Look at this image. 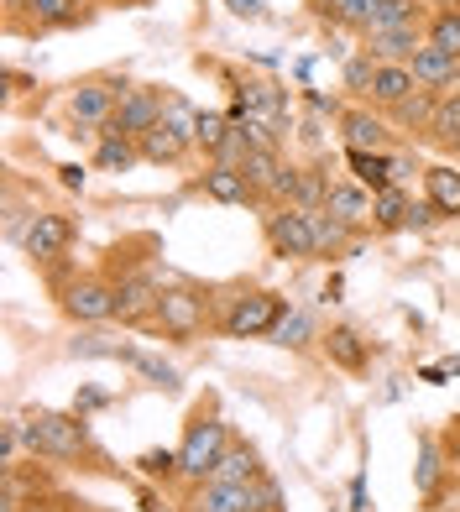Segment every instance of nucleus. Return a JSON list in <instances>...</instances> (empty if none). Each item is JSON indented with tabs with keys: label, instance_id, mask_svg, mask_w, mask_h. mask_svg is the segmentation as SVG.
Here are the masks:
<instances>
[{
	"label": "nucleus",
	"instance_id": "f257e3e1",
	"mask_svg": "<svg viewBox=\"0 0 460 512\" xmlns=\"http://www.w3.org/2000/svg\"><path fill=\"white\" fill-rule=\"evenodd\" d=\"M27 450L42 455V460H84V455H95V439H89V424H84V413H53V408H37L27 424Z\"/></svg>",
	"mask_w": 460,
	"mask_h": 512
},
{
	"label": "nucleus",
	"instance_id": "f03ea898",
	"mask_svg": "<svg viewBox=\"0 0 460 512\" xmlns=\"http://www.w3.org/2000/svg\"><path fill=\"white\" fill-rule=\"evenodd\" d=\"M225 445H230V424L210 408V413H194L189 418V429H183V445H178V471L189 476L194 486H204L215 476V465H220V455H225Z\"/></svg>",
	"mask_w": 460,
	"mask_h": 512
},
{
	"label": "nucleus",
	"instance_id": "7ed1b4c3",
	"mask_svg": "<svg viewBox=\"0 0 460 512\" xmlns=\"http://www.w3.org/2000/svg\"><path fill=\"white\" fill-rule=\"evenodd\" d=\"M288 314V298L272 293V288H246L236 298H225V314H220V335L230 340H262L278 330V319Z\"/></svg>",
	"mask_w": 460,
	"mask_h": 512
},
{
	"label": "nucleus",
	"instance_id": "20e7f679",
	"mask_svg": "<svg viewBox=\"0 0 460 512\" xmlns=\"http://www.w3.org/2000/svg\"><path fill=\"white\" fill-rule=\"evenodd\" d=\"M163 110H168L163 89H157V84H136V89H126V95H121V105H115L110 126L100 136H131V142H142L152 126H163Z\"/></svg>",
	"mask_w": 460,
	"mask_h": 512
},
{
	"label": "nucleus",
	"instance_id": "39448f33",
	"mask_svg": "<svg viewBox=\"0 0 460 512\" xmlns=\"http://www.w3.org/2000/svg\"><path fill=\"white\" fill-rule=\"evenodd\" d=\"M152 324H163V335H173V340H194L204 324H210V298H204L199 288H183V283L163 288Z\"/></svg>",
	"mask_w": 460,
	"mask_h": 512
},
{
	"label": "nucleus",
	"instance_id": "423d86ee",
	"mask_svg": "<svg viewBox=\"0 0 460 512\" xmlns=\"http://www.w3.org/2000/svg\"><path fill=\"white\" fill-rule=\"evenodd\" d=\"M267 246H272V256H283V262H309V256H319L309 209H293V204L272 209L267 215Z\"/></svg>",
	"mask_w": 460,
	"mask_h": 512
},
{
	"label": "nucleus",
	"instance_id": "0eeeda50",
	"mask_svg": "<svg viewBox=\"0 0 460 512\" xmlns=\"http://www.w3.org/2000/svg\"><path fill=\"white\" fill-rule=\"evenodd\" d=\"M121 95H126V84H115V79H84L74 95H68V115H74V136H84V131H105L110 126V115H115V105H121Z\"/></svg>",
	"mask_w": 460,
	"mask_h": 512
},
{
	"label": "nucleus",
	"instance_id": "6e6552de",
	"mask_svg": "<svg viewBox=\"0 0 460 512\" xmlns=\"http://www.w3.org/2000/svg\"><path fill=\"white\" fill-rule=\"evenodd\" d=\"M63 314L79 324H105L115 319V283L110 277H74L63 293Z\"/></svg>",
	"mask_w": 460,
	"mask_h": 512
},
{
	"label": "nucleus",
	"instance_id": "1a4fd4ad",
	"mask_svg": "<svg viewBox=\"0 0 460 512\" xmlns=\"http://www.w3.org/2000/svg\"><path fill=\"white\" fill-rule=\"evenodd\" d=\"M21 246H27L32 262H53V256H63L74 246V220L58 215V209H37L27 220V230H21Z\"/></svg>",
	"mask_w": 460,
	"mask_h": 512
},
{
	"label": "nucleus",
	"instance_id": "9d476101",
	"mask_svg": "<svg viewBox=\"0 0 460 512\" xmlns=\"http://www.w3.org/2000/svg\"><path fill=\"white\" fill-rule=\"evenodd\" d=\"M157 298H163V283L152 272H131L115 283V319L121 324H142L157 314Z\"/></svg>",
	"mask_w": 460,
	"mask_h": 512
},
{
	"label": "nucleus",
	"instance_id": "9b49d317",
	"mask_svg": "<svg viewBox=\"0 0 460 512\" xmlns=\"http://www.w3.org/2000/svg\"><path fill=\"white\" fill-rule=\"evenodd\" d=\"M194 189H199L204 199H215V204H262L257 189H251V178H246L241 168H230V162H210V168L199 173Z\"/></svg>",
	"mask_w": 460,
	"mask_h": 512
},
{
	"label": "nucleus",
	"instance_id": "f8f14e48",
	"mask_svg": "<svg viewBox=\"0 0 460 512\" xmlns=\"http://www.w3.org/2000/svg\"><path fill=\"white\" fill-rule=\"evenodd\" d=\"M340 136L345 152H393V131L372 110H340Z\"/></svg>",
	"mask_w": 460,
	"mask_h": 512
},
{
	"label": "nucleus",
	"instance_id": "ddd939ff",
	"mask_svg": "<svg viewBox=\"0 0 460 512\" xmlns=\"http://www.w3.org/2000/svg\"><path fill=\"white\" fill-rule=\"evenodd\" d=\"M408 68H413V79H419L424 89H440V95H450V89L460 84V58H450V53H440V48H424L408 58Z\"/></svg>",
	"mask_w": 460,
	"mask_h": 512
},
{
	"label": "nucleus",
	"instance_id": "4468645a",
	"mask_svg": "<svg viewBox=\"0 0 460 512\" xmlns=\"http://www.w3.org/2000/svg\"><path fill=\"white\" fill-rule=\"evenodd\" d=\"M325 209H330V215H335L340 225H351V230H356V225L372 220V194H366L356 178H335V183H330Z\"/></svg>",
	"mask_w": 460,
	"mask_h": 512
},
{
	"label": "nucleus",
	"instance_id": "2eb2a0df",
	"mask_svg": "<svg viewBox=\"0 0 460 512\" xmlns=\"http://www.w3.org/2000/svg\"><path fill=\"white\" fill-rule=\"evenodd\" d=\"M419 48H424L419 27H377V32H366V53H372L377 63H408Z\"/></svg>",
	"mask_w": 460,
	"mask_h": 512
},
{
	"label": "nucleus",
	"instance_id": "dca6fc26",
	"mask_svg": "<svg viewBox=\"0 0 460 512\" xmlns=\"http://www.w3.org/2000/svg\"><path fill=\"white\" fill-rule=\"evenodd\" d=\"M194 512H257V492L236 481H204L194 492Z\"/></svg>",
	"mask_w": 460,
	"mask_h": 512
},
{
	"label": "nucleus",
	"instance_id": "f3484780",
	"mask_svg": "<svg viewBox=\"0 0 460 512\" xmlns=\"http://www.w3.org/2000/svg\"><path fill=\"white\" fill-rule=\"evenodd\" d=\"M424 199L440 209L445 220H460V168H450V162L424 168Z\"/></svg>",
	"mask_w": 460,
	"mask_h": 512
},
{
	"label": "nucleus",
	"instance_id": "a211bd4d",
	"mask_svg": "<svg viewBox=\"0 0 460 512\" xmlns=\"http://www.w3.org/2000/svg\"><path fill=\"white\" fill-rule=\"evenodd\" d=\"M241 173L251 178V189H257L262 204H272V189H278V178H283V157L278 147H251L246 162H241Z\"/></svg>",
	"mask_w": 460,
	"mask_h": 512
},
{
	"label": "nucleus",
	"instance_id": "6ab92c4d",
	"mask_svg": "<svg viewBox=\"0 0 460 512\" xmlns=\"http://www.w3.org/2000/svg\"><path fill=\"white\" fill-rule=\"evenodd\" d=\"M413 89H419V79H413V68L408 63H377V79H372V100L377 105H403Z\"/></svg>",
	"mask_w": 460,
	"mask_h": 512
},
{
	"label": "nucleus",
	"instance_id": "aec40b11",
	"mask_svg": "<svg viewBox=\"0 0 460 512\" xmlns=\"http://www.w3.org/2000/svg\"><path fill=\"white\" fill-rule=\"evenodd\" d=\"M345 168H351V178L361 183L366 194L393 189V168H387V152H345Z\"/></svg>",
	"mask_w": 460,
	"mask_h": 512
},
{
	"label": "nucleus",
	"instance_id": "412c9836",
	"mask_svg": "<svg viewBox=\"0 0 460 512\" xmlns=\"http://www.w3.org/2000/svg\"><path fill=\"white\" fill-rule=\"evenodd\" d=\"M257 476H262V460H257V450H251V445H236V439H230L210 481H236V486H251Z\"/></svg>",
	"mask_w": 460,
	"mask_h": 512
},
{
	"label": "nucleus",
	"instance_id": "4be33fe9",
	"mask_svg": "<svg viewBox=\"0 0 460 512\" xmlns=\"http://www.w3.org/2000/svg\"><path fill=\"white\" fill-rule=\"evenodd\" d=\"M408 215H413V199H408L403 183L372 194V225H377V230H408Z\"/></svg>",
	"mask_w": 460,
	"mask_h": 512
},
{
	"label": "nucleus",
	"instance_id": "5701e85b",
	"mask_svg": "<svg viewBox=\"0 0 460 512\" xmlns=\"http://www.w3.org/2000/svg\"><path fill=\"white\" fill-rule=\"evenodd\" d=\"M325 351H330V361L340 366V371H366V340L351 330V324H335V330L325 335Z\"/></svg>",
	"mask_w": 460,
	"mask_h": 512
},
{
	"label": "nucleus",
	"instance_id": "b1692460",
	"mask_svg": "<svg viewBox=\"0 0 460 512\" xmlns=\"http://www.w3.org/2000/svg\"><path fill=\"white\" fill-rule=\"evenodd\" d=\"M434 110H440V89H424V84H419L403 105H393V121H398L403 131H429V126H434Z\"/></svg>",
	"mask_w": 460,
	"mask_h": 512
},
{
	"label": "nucleus",
	"instance_id": "393cba45",
	"mask_svg": "<svg viewBox=\"0 0 460 512\" xmlns=\"http://www.w3.org/2000/svg\"><path fill=\"white\" fill-rule=\"evenodd\" d=\"M330 162H314V168H298V189H293V209H325L330 199Z\"/></svg>",
	"mask_w": 460,
	"mask_h": 512
},
{
	"label": "nucleus",
	"instance_id": "a878e982",
	"mask_svg": "<svg viewBox=\"0 0 460 512\" xmlns=\"http://www.w3.org/2000/svg\"><path fill=\"white\" fill-rule=\"evenodd\" d=\"M440 476H445L440 445H434V434H419V465H413V486H419L424 502H434V492H440Z\"/></svg>",
	"mask_w": 460,
	"mask_h": 512
},
{
	"label": "nucleus",
	"instance_id": "bb28decb",
	"mask_svg": "<svg viewBox=\"0 0 460 512\" xmlns=\"http://www.w3.org/2000/svg\"><path fill=\"white\" fill-rule=\"evenodd\" d=\"M131 371H136V377H147L152 387H163V392H178V371L163 361V356H147L142 351V345H126V356H121Z\"/></svg>",
	"mask_w": 460,
	"mask_h": 512
},
{
	"label": "nucleus",
	"instance_id": "cd10ccee",
	"mask_svg": "<svg viewBox=\"0 0 460 512\" xmlns=\"http://www.w3.org/2000/svg\"><path fill=\"white\" fill-rule=\"evenodd\" d=\"M136 152H142V162H157V168H163V162H183V157H189V142H178L168 126H152L142 142H136Z\"/></svg>",
	"mask_w": 460,
	"mask_h": 512
},
{
	"label": "nucleus",
	"instance_id": "c85d7f7f",
	"mask_svg": "<svg viewBox=\"0 0 460 512\" xmlns=\"http://www.w3.org/2000/svg\"><path fill=\"white\" fill-rule=\"evenodd\" d=\"M142 162V152H136L131 136H100V147H95V168L100 173H126Z\"/></svg>",
	"mask_w": 460,
	"mask_h": 512
},
{
	"label": "nucleus",
	"instance_id": "c756f323",
	"mask_svg": "<svg viewBox=\"0 0 460 512\" xmlns=\"http://www.w3.org/2000/svg\"><path fill=\"white\" fill-rule=\"evenodd\" d=\"M309 220H314V241H319V256H340L345 246H351L356 230L351 225H340L330 209H309Z\"/></svg>",
	"mask_w": 460,
	"mask_h": 512
},
{
	"label": "nucleus",
	"instance_id": "7c9ffc66",
	"mask_svg": "<svg viewBox=\"0 0 460 512\" xmlns=\"http://www.w3.org/2000/svg\"><path fill=\"white\" fill-rule=\"evenodd\" d=\"M267 340L288 345V351H304V345L314 340V314H309V309H288V314L278 319V330H272Z\"/></svg>",
	"mask_w": 460,
	"mask_h": 512
},
{
	"label": "nucleus",
	"instance_id": "2f4dec72",
	"mask_svg": "<svg viewBox=\"0 0 460 512\" xmlns=\"http://www.w3.org/2000/svg\"><path fill=\"white\" fill-rule=\"evenodd\" d=\"M424 42H429V48H440V53H450V58H460V11H434Z\"/></svg>",
	"mask_w": 460,
	"mask_h": 512
},
{
	"label": "nucleus",
	"instance_id": "473e14b6",
	"mask_svg": "<svg viewBox=\"0 0 460 512\" xmlns=\"http://www.w3.org/2000/svg\"><path fill=\"white\" fill-rule=\"evenodd\" d=\"M163 126H168V131L178 136V142H189V147L199 142V110H194V105H183L178 95H168V110H163Z\"/></svg>",
	"mask_w": 460,
	"mask_h": 512
},
{
	"label": "nucleus",
	"instance_id": "72a5a7b5",
	"mask_svg": "<svg viewBox=\"0 0 460 512\" xmlns=\"http://www.w3.org/2000/svg\"><path fill=\"white\" fill-rule=\"evenodd\" d=\"M68 356H79V361H121V356H126V340H110V335H79L74 345H68Z\"/></svg>",
	"mask_w": 460,
	"mask_h": 512
},
{
	"label": "nucleus",
	"instance_id": "f704fd0d",
	"mask_svg": "<svg viewBox=\"0 0 460 512\" xmlns=\"http://www.w3.org/2000/svg\"><path fill=\"white\" fill-rule=\"evenodd\" d=\"M27 11L37 16V27H74V21H84L79 0H32Z\"/></svg>",
	"mask_w": 460,
	"mask_h": 512
},
{
	"label": "nucleus",
	"instance_id": "c9c22d12",
	"mask_svg": "<svg viewBox=\"0 0 460 512\" xmlns=\"http://www.w3.org/2000/svg\"><path fill=\"white\" fill-rule=\"evenodd\" d=\"M340 79H345V89H351V95H372V79H377V58L372 53H351L345 58V68H340Z\"/></svg>",
	"mask_w": 460,
	"mask_h": 512
},
{
	"label": "nucleus",
	"instance_id": "e433bc0d",
	"mask_svg": "<svg viewBox=\"0 0 460 512\" xmlns=\"http://www.w3.org/2000/svg\"><path fill=\"white\" fill-rule=\"evenodd\" d=\"M377 27H419V6L413 0H377V16L366 32H377Z\"/></svg>",
	"mask_w": 460,
	"mask_h": 512
},
{
	"label": "nucleus",
	"instance_id": "4c0bfd02",
	"mask_svg": "<svg viewBox=\"0 0 460 512\" xmlns=\"http://www.w3.org/2000/svg\"><path fill=\"white\" fill-rule=\"evenodd\" d=\"M230 126H236V121H230V115H220V110H199V142H194V147H204V152L215 157V152L225 147Z\"/></svg>",
	"mask_w": 460,
	"mask_h": 512
},
{
	"label": "nucleus",
	"instance_id": "58836bf2",
	"mask_svg": "<svg viewBox=\"0 0 460 512\" xmlns=\"http://www.w3.org/2000/svg\"><path fill=\"white\" fill-rule=\"evenodd\" d=\"M429 136H434V142H455V136H460V95H440V110H434Z\"/></svg>",
	"mask_w": 460,
	"mask_h": 512
},
{
	"label": "nucleus",
	"instance_id": "ea45409f",
	"mask_svg": "<svg viewBox=\"0 0 460 512\" xmlns=\"http://www.w3.org/2000/svg\"><path fill=\"white\" fill-rule=\"evenodd\" d=\"M136 471L152 476V481H173V476H183V471H178V450H147V455H136Z\"/></svg>",
	"mask_w": 460,
	"mask_h": 512
},
{
	"label": "nucleus",
	"instance_id": "a19ab883",
	"mask_svg": "<svg viewBox=\"0 0 460 512\" xmlns=\"http://www.w3.org/2000/svg\"><path fill=\"white\" fill-rule=\"evenodd\" d=\"M21 439H27V429H21V418H6V424H0V471H11V465H16Z\"/></svg>",
	"mask_w": 460,
	"mask_h": 512
},
{
	"label": "nucleus",
	"instance_id": "79ce46f5",
	"mask_svg": "<svg viewBox=\"0 0 460 512\" xmlns=\"http://www.w3.org/2000/svg\"><path fill=\"white\" fill-rule=\"evenodd\" d=\"M251 492H257V512H288V507H283V486L272 481L267 471H262L257 481H251Z\"/></svg>",
	"mask_w": 460,
	"mask_h": 512
},
{
	"label": "nucleus",
	"instance_id": "37998d69",
	"mask_svg": "<svg viewBox=\"0 0 460 512\" xmlns=\"http://www.w3.org/2000/svg\"><path fill=\"white\" fill-rule=\"evenodd\" d=\"M445 215H440V209H434L429 199H419V204H413V215H408V230H434V225H440Z\"/></svg>",
	"mask_w": 460,
	"mask_h": 512
},
{
	"label": "nucleus",
	"instance_id": "c03bdc74",
	"mask_svg": "<svg viewBox=\"0 0 460 512\" xmlns=\"http://www.w3.org/2000/svg\"><path fill=\"white\" fill-rule=\"evenodd\" d=\"M387 168H393V183H408L413 173H419V157H408V152H387Z\"/></svg>",
	"mask_w": 460,
	"mask_h": 512
},
{
	"label": "nucleus",
	"instance_id": "a18cd8bd",
	"mask_svg": "<svg viewBox=\"0 0 460 512\" xmlns=\"http://www.w3.org/2000/svg\"><path fill=\"white\" fill-rule=\"evenodd\" d=\"M225 6L236 11V16H246V21H257V16L267 11V0H225Z\"/></svg>",
	"mask_w": 460,
	"mask_h": 512
},
{
	"label": "nucleus",
	"instance_id": "49530a36",
	"mask_svg": "<svg viewBox=\"0 0 460 512\" xmlns=\"http://www.w3.org/2000/svg\"><path fill=\"white\" fill-rule=\"evenodd\" d=\"M58 178H63V189H84V168H79V162H63Z\"/></svg>",
	"mask_w": 460,
	"mask_h": 512
},
{
	"label": "nucleus",
	"instance_id": "de8ad7c7",
	"mask_svg": "<svg viewBox=\"0 0 460 512\" xmlns=\"http://www.w3.org/2000/svg\"><path fill=\"white\" fill-rule=\"evenodd\" d=\"M110 398L105 392H79V403H74V413H89V408H105Z\"/></svg>",
	"mask_w": 460,
	"mask_h": 512
},
{
	"label": "nucleus",
	"instance_id": "09e8293b",
	"mask_svg": "<svg viewBox=\"0 0 460 512\" xmlns=\"http://www.w3.org/2000/svg\"><path fill=\"white\" fill-rule=\"evenodd\" d=\"M351 512H366V481H351Z\"/></svg>",
	"mask_w": 460,
	"mask_h": 512
},
{
	"label": "nucleus",
	"instance_id": "8fccbe9b",
	"mask_svg": "<svg viewBox=\"0 0 460 512\" xmlns=\"http://www.w3.org/2000/svg\"><path fill=\"white\" fill-rule=\"evenodd\" d=\"M419 377H424V382H445V377H450V366H424Z\"/></svg>",
	"mask_w": 460,
	"mask_h": 512
},
{
	"label": "nucleus",
	"instance_id": "3c124183",
	"mask_svg": "<svg viewBox=\"0 0 460 512\" xmlns=\"http://www.w3.org/2000/svg\"><path fill=\"white\" fill-rule=\"evenodd\" d=\"M142 512H168V507H163V497H157V492H142Z\"/></svg>",
	"mask_w": 460,
	"mask_h": 512
},
{
	"label": "nucleus",
	"instance_id": "603ef678",
	"mask_svg": "<svg viewBox=\"0 0 460 512\" xmlns=\"http://www.w3.org/2000/svg\"><path fill=\"white\" fill-rule=\"evenodd\" d=\"M27 6H32V0H6V11H11V16H16V11H27Z\"/></svg>",
	"mask_w": 460,
	"mask_h": 512
},
{
	"label": "nucleus",
	"instance_id": "864d4df0",
	"mask_svg": "<svg viewBox=\"0 0 460 512\" xmlns=\"http://www.w3.org/2000/svg\"><path fill=\"white\" fill-rule=\"evenodd\" d=\"M27 512H53V507H42V502H32V507H27Z\"/></svg>",
	"mask_w": 460,
	"mask_h": 512
},
{
	"label": "nucleus",
	"instance_id": "5fc2aeb1",
	"mask_svg": "<svg viewBox=\"0 0 460 512\" xmlns=\"http://www.w3.org/2000/svg\"><path fill=\"white\" fill-rule=\"evenodd\" d=\"M445 11H460V0H450V6H445Z\"/></svg>",
	"mask_w": 460,
	"mask_h": 512
},
{
	"label": "nucleus",
	"instance_id": "6e6d98bb",
	"mask_svg": "<svg viewBox=\"0 0 460 512\" xmlns=\"http://www.w3.org/2000/svg\"><path fill=\"white\" fill-rule=\"evenodd\" d=\"M314 6H325V0H314Z\"/></svg>",
	"mask_w": 460,
	"mask_h": 512
},
{
	"label": "nucleus",
	"instance_id": "4d7b16f0",
	"mask_svg": "<svg viewBox=\"0 0 460 512\" xmlns=\"http://www.w3.org/2000/svg\"><path fill=\"white\" fill-rule=\"evenodd\" d=\"M455 147H460V136H455Z\"/></svg>",
	"mask_w": 460,
	"mask_h": 512
}]
</instances>
